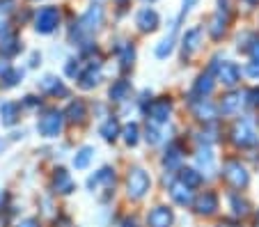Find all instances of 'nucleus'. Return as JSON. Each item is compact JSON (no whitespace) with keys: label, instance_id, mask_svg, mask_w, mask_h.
<instances>
[{"label":"nucleus","instance_id":"nucleus-13","mask_svg":"<svg viewBox=\"0 0 259 227\" xmlns=\"http://www.w3.org/2000/svg\"><path fill=\"white\" fill-rule=\"evenodd\" d=\"M170 198L175 200L179 207H188V204L195 202V198H193V191L186 186V184H181V181H175L170 186Z\"/></svg>","mask_w":259,"mask_h":227},{"label":"nucleus","instance_id":"nucleus-28","mask_svg":"<svg viewBox=\"0 0 259 227\" xmlns=\"http://www.w3.org/2000/svg\"><path fill=\"white\" fill-rule=\"evenodd\" d=\"M175 32H177V25H175V28H172V32H170V35H167L165 39H163L161 44L156 46V58H158V60L167 58V55L172 53V49H175Z\"/></svg>","mask_w":259,"mask_h":227},{"label":"nucleus","instance_id":"nucleus-26","mask_svg":"<svg viewBox=\"0 0 259 227\" xmlns=\"http://www.w3.org/2000/svg\"><path fill=\"white\" fill-rule=\"evenodd\" d=\"M92 158H94V149L92 147H83L76 156H73V168L76 170H85L90 163H92Z\"/></svg>","mask_w":259,"mask_h":227},{"label":"nucleus","instance_id":"nucleus-44","mask_svg":"<svg viewBox=\"0 0 259 227\" xmlns=\"http://www.w3.org/2000/svg\"><path fill=\"white\" fill-rule=\"evenodd\" d=\"M245 3H250V5H254V3H259V0H245Z\"/></svg>","mask_w":259,"mask_h":227},{"label":"nucleus","instance_id":"nucleus-27","mask_svg":"<svg viewBox=\"0 0 259 227\" xmlns=\"http://www.w3.org/2000/svg\"><path fill=\"white\" fill-rule=\"evenodd\" d=\"M195 158H197V165H200L202 170H206V172H213V154H211V149L209 147H202L200 152L195 154Z\"/></svg>","mask_w":259,"mask_h":227},{"label":"nucleus","instance_id":"nucleus-8","mask_svg":"<svg viewBox=\"0 0 259 227\" xmlns=\"http://www.w3.org/2000/svg\"><path fill=\"white\" fill-rule=\"evenodd\" d=\"M172 222H175V213L170 207H154L147 216L149 227H172Z\"/></svg>","mask_w":259,"mask_h":227},{"label":"nucleus","instance_id":"nucleus-3","mask_svg":"<svg viewBox=\"0 0 259 227\" xmlns=\"http://www.w3.org/2000/svg\"><path fill=\"white\" fill-rule=\"evenodd\" d=\"M62 124H64L62 113H58V110H46V113L41 115V119L37 122V131H39L44 138H58L60 131H62Z\"/></svg>","mask_w":259,"mask_h":227},{"label":"nucleus","instance_id":"nucleus-4","mask_svg":"<svg viewBox=\"0 0 259 227\" xmlns=\"http://www.w3.org/2000/svg\"><path fill=\"white\" fill-rule=\"evenodd\" d=\"M223 177H225V181L230 184L232 188H245L250 184V172L243 168V165L239 163V161H227L225 168H223Z\"/></svg>","mask_w":259,"mask_h":227},{"label":"nucleus","instance_id":"nucleus-11","mask_svg":"<svg viewBox=\"0 0 259 227\" xmlns=\"http://www.w3.org/2000/svg\"><path fill=\"white\" fill-rule=\"evenodd\" d=\"M193 115H195L200 122H213L215 117H218V110H215V106L211 104V101L206 99H195L193 101Z\"/></svg>","mask_w":259,"mask_h":227},{"label":"nucleus","instance_id":"nucleus-35","mask_svg":"<svg viewBox=\"0 0 259 227\" xmlns=\"http://www.w3.org/2000/svg\"><path fill=\"white\" fill-rule=\"evenodd\" d=\"M21 78H23V74H21V71H16V69H12V71H7V74H5V85H7V87H12V85H16Z\"/></svg>","mask_w":259,"mask_h":227},{"label":"nucleus","instance_id":"nucleus-20","mask_svg":"<svg viewBox=\"0 0 259 227\" xmlns=\"http://www.w3.org/2000/svg\"><path fill=\"white\" fill-rule=\"evenodd\" d=\"M241 106H243V94H241V92H230L225 99H223L220 108H223V113L234 115V113H239V110H241Z\"/></svg>","mask_w":259,"mask_h":227},{"label":"nucleus","instance_id":"nucleus-23","mask_svg":"<svg viewBox=\"0 0 259 227\" xmlns=\"http://www.w3.org/2000/svg\"><path fill=\"white\" fill-rule=\"evenodd\" d=\"M101 83V69H94V64L90 67L85 74H80V87L83 89H92V87H97V85Z\"/></svg>","mask_w":259,"mask_h":227},{"label":"nucleus","instance_id":"nucleus-19","mask_svg":"<svg viewBox=\"0 0 259 227\" xmlns=\"http://www.w3.org/2000/svg\"><path fill=\"white\" fill-rule=\"evenodd\" d=\"M225 30H227V14L218 12V14L211 16V21H209V35L213 37V39H220V37L225 35Z\"/></svg>","mask_w":259,"mask_h":227},{"label":"nucleus","instance_id":"nucleus-41","mask_svg":"<svg viewBox=\"0 0 259 227\" xmlns=\"http://www.w3.org/2000/svg\"><path fill=\"white\" fill-rule=\"evenodd\" d=\"M19 227H39V222L34 220V218H25L23 222H19Z\"/></svg>","mask_w":259,"mask_h":227},{"label":"nucleus","instance_id":"nucleus-36","mask_svg":"<svg viewBox=\"0 0 259 227\" xmlns=\"http://www.w3.org/2000/svg\"><path fill=\"white\" fill-rule=\"evenodd\" d=\"M145 138H147V143H149V145H156L158 140H161V133H158L156 126H147V135H145Z\"/></svg>","mask_w":259,"mask_h":227},{"label":"nucleus","instance_id":"nucleus-25","mask_svg":"<svg viewBox=\"0 0 259 227\" xmlns=\"http://www.w3.org/2000/svg\"><path fill=\"white\" fill-rule=\"evenodd\" d=\"M179 181L186 184L188 188H197L202 184V174L197 172V170H193V168H184L179 172Z\"/></svg>","mask_w":259,"mask_h":227},{"label":"nucleus","instance_id":"nucleus-43","mask_svg":"<svg viewBox=\"0 0 259 227\" xmlns=\"http://www.w3.org/2000/svg\"><path fill=\"white\" fill-rule=\"evenodd\" d=\"M3 202H5V193H0V207H3Z\"/></svg>","mask_w":259,"mask_h":227},{"label":"nucleus","instance_id":"nucleus-48","mask_svg":"<svg viewBox=\"0 0 259 227\" xmlns=\"http://www.w3.org/2000/svg\"><path fill=\"white\" fill-rule=\"evenodd\" d=\"M218 227H227V225H218Z\"/></svg>","mask_w":259,"mask_h":227},{"label":"nucleus","instance_id":"nucleus-10","mask_svg":"<svg viewBox=\"0 0 259 227\" xmlns=\"http://www.w3.org/2000/svg\"><path fill=\"white\" fill-rule=\"evenodd\" d=\"M193 207H195V211L200 213V216H211V213H215V209H218V195L211 191H204L202 195L195 198Z\"/></svg>","mask_w":259,"mask_h":227},{"label":"nucleus","instance_id":"nucleus-34","mask_svg":"<svg viewBox=\"0 0 259 227\" xmlns=\"http://www.w3.org/2000/svg\"><path fill=\"white\" fill-rule=\"evenodd\" d=\"M133 58H136V53H133V49H131V46H126V49H124V53H122V58H119V67H122V69L126 71L128 67H131V64H133Z\"/></svg>","mask_w":259,"mask_h":227},{"label":"nucleus","instance_id":"nucleus-5","mask_svg":"<svg viewBox=\"0 0 259 227\" xmlns=\"http://www.w3.org/2000/svg\"><path fill=\"white\" fill-rule=\"evenodd\" d=\"M101 25H103V7L101 5H90L88 10L83 12V16H80L78 30H80V32L92 35L94 30H99Z\"/></svg>","mask_w":259,"mask_h":227},{"label":"nucleus","instance_id":"nucleus-17","mask_svg":"<svg viewBox=\"0 0 259 227\" xmlns=\"http://www.w3.org/2000/svg\"><path fill=\"white\" fill-rule=\"evenodd\" d=\"M115 184V172L110 168H101L97 174H92V177L88 179V188H99V186H113Z\"/></svg>","mask_w":259,"mask_h":227},{"label":"nucleus","instance_id":"nucleus-24","mask_svg":"<svg viewBox=\"0 0 259 227\" xmlns=\"http://www.w3.org/2000/svg\"><path fill=\"white\" fill-rule=\"evenodd\" d=\"M99 133L103 135V140H108V143H113V140H117L119 135V122L115 117L106 119V122L101 124V128H99Z\"/></svg>","mask_w":259,"mask_h":227},{"label":"nucleus","instance_id":"nucleus-40","mask_svg":"<svg viewBox=\"0 0 259 227\" xmlns=\"http://www.w3.org/2000/svg\"><path fill=\"white\" fill-rule=\"evenodd\" d=\"M7 71H12V67H10V62H7L5 58H0V76H5Z\"/></svg>","mask_w":259,"mask_h":227},{"label":"nucleus","instance_id":"nucleus-21","mask_svg":"<svg viewBox=\"0 0 259 227\" xmlns=\"http://www.w3.org/2000/svg\"><path fill=\"white\" fill-rule=\"evenodd\" d=\"M0 122L5 124V126H14L19 122V106L12 104V101L0 106Z\"/></svg>","mask_w":259,"mask_h":227},{"label":"nucleus","instance_id":"nucleus-37","mask_svg":"<svg viewBox=\"0 0 259 227\" xmlns=\"http://www.w3.org/2000/svg\"><path fill=\"white\" fill-rule=\"evenodd\" d=\"M245 74H248L250 78H259V60H252V62L245 67Z\"/></svg>","mask_w":259,"mask_h":227},{"label":"nucleus","instance_id":"nucleus-46","mask_svg":"<svg viewBox=\"0 0 259 227\" xmlns=\"http://www.w3.org/2000/svg\"><path fill=\"white\" fill-rule=\"evenodd\" d=\"M145 3H154V0H145Z\"/></svg>","mask_w":259,"mask_h":227},{"label":"nucleus","instance_id":"nucleus-1","mask_svg":"<svg viewBox=\"0 0 259 227\" xmlns=\"http://www.w3.org/2000/svg\"><path fill=\"white\" fill-rule=\"evenodd\" d=\"M152 186V179L142 168H133L126 174V193L131 200H142Z\"/></svg>","mask_w":259,"mask_h":227},{"label":"nucleus","instance_id":"nucleus-12","mask_svg":"<svg viewBox=\"0 0 259 227\" xmlns=\"http://www.w3.org/2000/svg\"><path fill=\"white\" fill-rule=\"evenodd\" d=\"M239 78H241V71H239V67H236L234 62L218 64V80L223 85H227V87H234V85L239 83Z\"/></svg>","mask_w":259,"mask_h":227},{"label":"nucleus","instance_id":"nucleus-31","mask_svg":"<svg viewBox=\"0 0 259 227\" xmlns=\"http://www.w3.org/2000/svg\"><path fill=\"white\" fill-rule=\"evenodd\" d=\"M0 51L5 55H16L21 51V46H19V39H16L14 35H7V37H3V41H0Z\"/></svg>","mask_w":259,"mask_h":227},{"label":"nucleus","instance_id":"nucleus-16","mask_svg":"<svg viewBox=\"0 0 259 227\" xmlns=\"http://www.w3.org/2000/svg\"><path fill=\"white\" fill-rule=\"evenodd\" d=\"M39 87H41V92L55 94V97H67L69 94V89L64 87V83L60 78H55V76H46V78L39 83Z\"/></svg>","mask_w":259,"mask_h":227},{"label":"nucleus","instance_id":"nucleus-18","mask_svg":"<svg viewBox=\"0 0 259 227\" xmlns=\"http://www.w3.org/2000/svg\"><path fill=\"white\" fill-rule=\"evenodd\" d=\"M211 92H213V78H211L209 74L197 76L195 85H193V94H195L197 99H206Z\"/></svg>","mask_w":259,"mask_h":227},{"label":"nucleus","instance_id":"nucleus-15","mask_svg":"<svg viewBox=\"0 0 259 227\" xmlns=\"http://www.w3.org/2000/svg\"><path fill=\"white\" fill-rule=\"evenodd\" d=\"M53 188L58 193H62V195H69V193L73 191V179H71V174H69L64 168L55 170V174H53Z\"/></svg>","mask_w":259,"mask_h":227},{"label":"nucleus","instance_id":"nucleus-6","mask_svg":"<svg viewBox=\"0 0 259 227\" xmlns=\"http://www.w3.org/2000/svg\"><path fill=\"white\" fill-rule=\"evenodd\" d=\"M232 135H234V143L239 147H252V145H257V133H254V128L248 122H236Z\"/></svg>","mask_w":259,"mask_h":227},{"label":"nucleus","instance_id":"nucleus-45","mask_svg":"<svg viewBox=\"0 0 259 227\" xmlns=\"http://www.w3.org/2000/svg\"><path fill=\"white\" fill-rule=\"evenodd\" d=\"M117 3H126V0H117Z\"/></svg>","mask_w":259,"mask_h":227},{"label":"nucleus","instance_id":"nucleus-7","mask_svg":"<svg viewBox=\"0 0 259 227\" xmlns=\"http://www.w3.org/2000/svg\"><path fill=\"white\" fill-rule=\"evenodd\" d=\"M136 25L142 30V32H154V30L161 25V16H158L156 10H152V7H145V10L138 12Z\"/></svg>","mask_w":259,"mask_h":227},{"label":"nucleus","instance_id":"nucleus-38","mask_svg":"<svg viewBox=\"0 0 259 227\" xmlns=\"http://www.w3.org/2000/svg\"><path fill=\"white\" fill-rule=\"evenodd\" d=\"M67 74H69V76H80V69H78V62H76V60H69Z\"/></svg>","mask_w":259,"mask_h":227},{"label":"nucleus","instance_id":"nucleus-9","mask_svg":"<svg viewBox=\"0 0 259 227\" xmlns=\"http://www.w3.org/2000/svg\"><path fill=\"white\" fill-rule=\"evenodd\" d=\"M147 113H149V117H152L156 124H165L167 119H170V115H172V101L170 99L152 101L149 108H147Z\"/></svg>","mask_w":259,"mask_h":227},{"label":"nucleus","instance_id":"nucleus-22","mask_svg":"<svg viewBox=\"0 0 259 227\" xmlns=\"http://www.w3.org/2000/svg\"><path fill=\"white\" fill-rule=\"evenodd\" d=\"M64 115H67L71 122H80V119L88 117V106H85L83 99H76L71 101V104L67 106V110H64Z\"/></svg>","mask_w":259,"mask_h":227},{"label":"nucleus","instance_id":"nucleus-2","mask_svg":"<svg viewBox=\"0 0 259 227\" xmlns=\"http://www.w3.org/2000/svg\"><path fill=\"white\" fill-rule=\"evenodd\" d=\"M60 25V10L58 7H41L34 16V30L39 35H51L53 30H58Z\"/></svg>","mask_w":259,"mask_h":227},{"label":"nucleus","instance_id":"nucleus-47","mask_svg":"<svg viewBox=\"0 0 259 227\" xmlns=\"http://www.w3.org/2000/svg\"><path fill=\"white\" fill-rule=\"evenodd\" d=\"M257 227H259V216H257Z\"/></svg>","mask_w":259,"mask_h":227},{"label":"nucleus","instance_id":"nucleus-33","mask_svg":"<svg viewBox=\"0 0 259 227\" xmlns=\"http://www.w3.org/2000/svg\"><path fill=\"white\" fill-rule=\"evenodd\" d=\"M181 161V152H179V147H172L170 152L165 154V161H163V163L167 165V168H175L177 163H179Z\"/></svg>","mask_w":259,"mask_h":227},{"label":"nucleus","instance_id":"nucleus-42","mask_svg":"<svg viewBox=\"0 0 259 227\" xmlns=\"http://www.w3.org/2000/svg\"><path fill=\"white\" fill-rule=\"evenodd\" d=\"M195 3H197V0H184V10H181V12H184V14H186V12H191V7L195 5Z\"/></svg>","mask_w":259,"mask_h":227},{"label":"nucleus","instance_id":"nucleus-29","mask_svg":"<svg viewBox=\"0 0 259 227\" xmlns=\"http://www.w3.org/2000/svg\"><path fill=\"white\" fill-rule=\"evenodd\" d=\"M128 92H131V85L126 83V80H117V83H113V87H110V99L113 101H124L128 97Z\"/></svg>","mask_w":259,"mask_h":227},{"label":"nucleus","instance_id":"nucleus-32","mask_svg":"<svg viewBox=\"0 0 259 227\" xmlns=\"http://www.w3.org/2000/svg\"><path fill=\"white\" fill-rule=\"evenodd\" d=\"M230 207H232V213L234 216H245L248 213V202H245L243 198H239V195H230Z\"/></svg>","mask_w":259,"mask_h":227},{"label":"nucleus","instance_id":"nucleus-30","mask_svg":"<svg viewBox=\"0 0 259 227\" xmlns=\"http://www.w3.org/2000/svg\"><path fill=\"white\" fill-rule=\"evenodd\" d=\"M122 135H124V143H126L128 147H133V145H138V140H140V128H138V124L131 122L124 126Z\"/></svg>","mask_w":259,"mask_h":227},{"label":"nucleus","instance_id":"nucleus-39","mask_svg":"<svg viewBox=\"0 0 259 227\" xmlns=\"http://www.w3.org/2000/svg\"><path fill=\"white\" fill-rule=\"evenodd\" d=\"M248 51L252 53V58H254V60H259V39H252V44L248 46Z\"/></svg>","mask_w":259,"mask_h":227},{"label":"nucleus","instance_id":"nucleus-14","mask_svg":"<svg viewBox=\"0 0 259 227\" xmlns=\"http://www.w3.org/2000/svg\"><path fill=\"white\" fill-rule=\"evenodd\" d=\"M200 39H202V28L200 25L186 30V35H184V39H181V46H184V58H191V55L200 49Z\"/></svg>","mask_w":259,"mask_h":227}]
</instances>
